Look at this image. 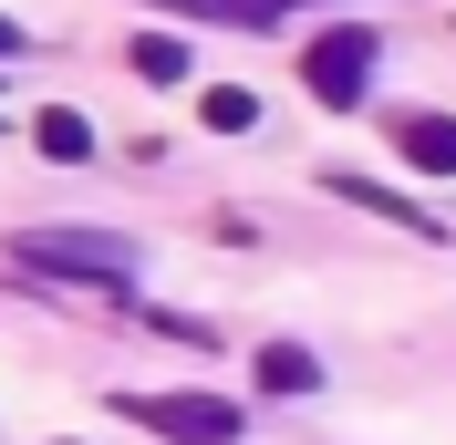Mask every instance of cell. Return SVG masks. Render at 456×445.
Masks as SVG:
<instances>
[{
  "label": "cell",
  "mask_w": 456,
  "mask_h": 445,
  "mask_svg": "<svg viewBox=\"0 0 456 445\" xmlns=\"http://www.w3.org/2000/svg\"><path fill=\"white\" fill-rule=\"evenodd\" d=\"M11 259H21V270H53V279H84V290H125V279L145 270V249L114 239V228H21Z\"/></svg>",
  "instance_id": "1"
},
{
  "label": "cell",
  "mask_w": 456,
  "mask_h": 445,
  "mask_svg": "<svg viewBox=\"0 0 456 445\" xmlns=\"http://www.w3.org/2000/svg\"><path fill=\"white\" fill-rule=\"evenodd\" d=\"M114 415L145 425V435H167V445H239L249 435V415L228 393H114Z\"/></svg>",
  "instance_id": "2"
},
{
  "label": "cell",
  "mask_w": 456,
  "mask_h": 445,
  "mask_svg": "<svg viewBox=\"0 0 456 445\" xmlns=\"http://www.w3.org/2000/svg\"><path fill=\"white\" fill-rule=\"evenodd\" d=\"M373 62H384L373 21H332V31H312L301 84H312V104H322V114H353V104H363V84H373Z\"/></svg>",
  "instance_id": "3"
},
{
  "label": "cell",
  "mask_w": 456,
  "mask_h": 445,
  "mask_svg": "<svg viewBox=\"0 0 456 445\" xmlns=\"http://www.w3.org/2000/svg\"><path fill=\"white\" fill-rule=\"evenodd\" d=\"M395 145H404V166L456 176V114H404V125H395Z\"/></svg>",
  "instance_id": "4"
},
{
  "label": "cell",
  "mask_w": 456,
  "mask_h": 445,
  "mask_svg": "<svg viewBox=\"0 0 456 445\" xmlns=\"http://www.w3.org/2000/svg\"><path fill=\"white\" fill-rule=\"evenodd\" d=\"M31 145H42L53 166H84V156H94V125L73 104H42V114H31Z\"/></svg>",
  "instance_id": "5"
},
{
  "label": "cell",
  "mask_w": 456,
  "mask_h": 445,
  "mask_svg": "<svg viewBox=\"0 0 456 445\" xmlns=\"http://www.w3.org/2000/svg\"><path fill=\"white\" fill-rule=\"evenodd\" d=\"M312 384H322V352H301V342L259 352V393H312Z\"/></svg>",
  "instance_id": "6"
},
{
  "label": "cell",
  "mask_w": 456,
  "mask_h": 445,
  "mask_svg": "<svg viewBox=\"0 0 456 445\" xmlns=\"http://www.w3.org/2000/svg\"><path fill=\"white\" fill-rule=\"evenodd\" d=\"M135 73L145 84H176V73H187V42H176V31H135Z\"/></svg>",
  "instance_id": "7"
},
{
  "label": "cell",
  "mask_w": 456,
  "mask_h": 445,
  "mask_svg": "<svg viewBox=\"0 0 456 445\" xmlns=\"http://www.w3.org/2000/svg\"><path fill=\"white\" fill-rule=\"evenodd\" d=\"M198 114L218 125V135H249V125H259V93H249V84H218V93H208Z\"/></svg>",
  "instance_id": "8"
},
{
  "label": "cell",
  "mask_w": 456,
  "mask_h": 445,
  "mask_svg": "<svg viewBox=\"0 0 456 445\" xmlns=\"http://www.w3.org/2000/svg\"><path fill=\"white\" fill-rule=\"evenodd\" d=\"M0 53H21V31H11V21H0Z\"/></svg>",
  "instance_id": "9"
}]
</instances>
